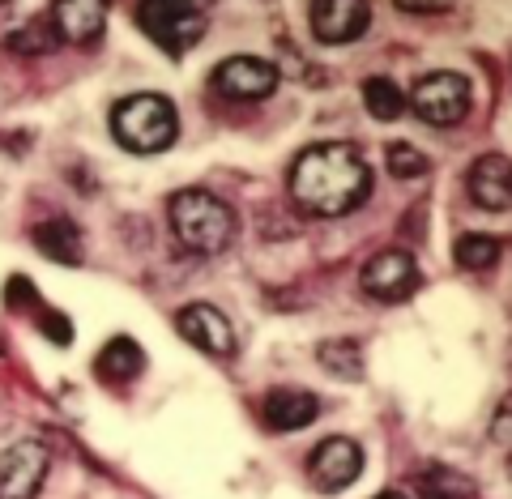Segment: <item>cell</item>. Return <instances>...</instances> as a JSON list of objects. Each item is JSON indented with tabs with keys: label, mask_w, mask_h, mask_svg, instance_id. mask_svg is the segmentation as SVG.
I'll list each match as a JSON object with an SVG mask.
<instances>
[{
	"label": "cell",
	"mask_w": 512,
	"mask_h": 499,
	"mask_svg": "<svg viewBox=\"0 0 512 499\" xmlns=\"http://www.w3.org/2000/svg\"><path fill=\"white\" fill-rule=\"evenodd\" d=\"M291 201L312 218H346L372 197V167L350 141H316L291 163Z\"/></svg>",
	"instance_id": "1"
},
{
	"label": "cell",
	"mask_w": 512,
	"mask_h": 499,
	"mask_svg": "<svg viewBox=\"0 0 512 499\" xmlns=\"http://www.w3.org/2000/svg\"><path fill=\"white\" fill-rule=\"evenodd\" d=\"M167 218H171L175 239L197 256L227 252L231 239H235V227H239L235 209L222 197H214L210 188H180L167 205Z\"/></svg>",
	"instance_id": "2"
},
{
	"label": "cell",
	"mask_w": 512,
	"mask_h": 499,
	"mask_svg": "<svg viewBox=\"0 0 512 499\" xmlns=\"http://www.w3.org/2000/svg\"><path fill=\"white\" fill-rule=\"evenodd\" d=\"M111 137L133 154H163L180 137V116L163 94H128L111 107Z\"/></svg>",
	"instance_id": "3"
},
{
	"label": "cell",
	"mask_w": 512,
	"mask_h": 499,
	"mask_svg": "<svg viewBox=\"0 0 512 499\" xmlns=\"http://www.w3.org/2000/svg\"><path fill=\"white\" fill-rule=\"evenodd\" d=\"M137 26L167 56H184L205 39L210 18H205L201 5H188V0H146V5H137Z\"/></svg>",
	"instance_id": "4"
},
{
	"label": "cell",
	"mask_w": 512,
	"mask_h": 499,
	"mask_svg": "<svg viewBox=\"0 0 512 499\" xmlns=\"http://www.w3.org/2000/svg\"><path fill=\"white\" fill-rule=\"evenodd\" d=\"M410 107H414V116H419L423 124L448 128V124L466 120V111H470V82L461 73H448V69L427 73V77L414 82Z\"/></svg>",
	"instance_id": "5"
},
{
	"label": "cell",
	"mask_w": 512,
	"mask_h": 499,
	"mask_svg": "<svg viewBox=\"0 0 512 499\" xmlns=\"http://www.w3.org/2000/svg\"><path fill=\"white\" fill-rule=\"evenodd\" d=\"M52 470V453L39 440H18L0 453V499H35Z\"/></svg>",
	"instance_id": "6"
},
{
	"label": "cell",
	"mask_w": 512,
	"mask_h": 499,
	"mask_svg": "<svg viewBox=\"0 0 512 499\" xmlns=\"http://www.w3.org/2000/svg\"><path fill=\"white\" fill-rule=\"evenodd\" d=\"M359 286H363V295H372L380 303H402L419 291V265L402 248H384L363 265Z\"/></svg>",
	"instance_id": "7"
},
{
	"label": "cell",
	"mask_w": 512,
	"mask_h": 499,
	"mask_svg": "<svg viewBox=\"0 0 512 499\" xmlns=\"http://www.w3.org/2000/svg\"><path fill=\"white\" fill-rule=\"evenodd\" d=\"M214 90L231 103H256L278 90V64L261 56H231L214 69Z\"/></svg>",
	"instance_id": "8"
},
{
	"label": "cell",
	"mask_w": 512,
	"mask_h": 499,
	"mask_svg": "<svg viewBox=\"0 0 512 499\" xmlns=\"http://www.w3.org/2000/svg\"><path fill=\"white\" fill-rule=\"evenodd\" d=\"M308 474H312V482L320 491L338 495V491H346L350 482L363 474V448L355 440H346V436H329L325 444L312 448Z\"/></svg>",
	"instance_id": "9"
},
{
	"label": "cell",
	"mask_w": 512,
	"mask_h": 499,
	"mask_svg": "<svg viewBox=\"0 0 512 499\" xmlns=\"http://www.w3.org/2000/svg\"><path fill=\"white\" fill-rule=\"evenodd\" d=\"M175 329L184 333V342H192L205 354H214V359H231L235 354V329L214 303H188V308H180Z\"/></svg>",
	"instance_id": "10"
},
{
	"label": "cell",
	"mask_w": 512,
	"mask_h": 499,
	"mask_svg": "<svg viewBox=\"0 0 512 499\" xmlns=\"http://www.w3.org/2000/svg\"><path fill=\"white\" fill-rule=\"evenodd\" d=\"M312 35L320 43H355L363 39V30L372 26V9L363 0H316L312 5Z\"/></svg>",
	"instance_id": "11"
},
{
	"label": "cell",
	"mask_w": 512,
	"mask_h": 499,
	"mask_svg": "<svg viewBox=\"0 0 512 499\" xmlns=\"http://www.w3.org/2000/svg\"><path fill=\"white\" fill-rule=\"evenodd\" d=\"M466 192L478 209L487 214H504L512 201V184H508V158L504 154H483L466 175Z\"/></svg>",
	"instance_id": "12"
},
{
	"label": "cell",
	"mask_w": 512,
	"mask_h": 499,
	"mask_svg": "<svg viewBox=\"0 0 512 499\" xmlns=\"http://www.w3.org/2000/svg\"><path fill=\"white\" fill-rule=\"evenodd\" d=\"M52 26L60 39L69 43H99L103 39V26H107V9L99 5V0H64V5H56L52 13Z\"/></svg>",
	"instance_id": "13"
},
{
	"label": "cell",
	"mask_w": 512,
	"mask_h": 499,
	"mask_svg": "<svg viewBox=\"0 0 512 499\" xmlns=\"http://www.w3.org/2000/svg\"><path fill=\"white\" fill-rule=\"evenodd\" d=\"M316 414H320V401L303 389H274L261 406L269 431H303L308 423H316Z\"/></svg>",
	"instance_id": "14"
},
{
	"label": "cell",
	"mask_w": 512,
	"mask_h": 499,
	"mask_svg": "<svg viewBox=\"0 0 512 499\" xmlns=\"http://www.w3.org/2000/svg\"><path fill=\"white\" fill-rule=\"evenodd\" d=\"M146 372V350H141L133 337H111L103 346V354L94 359V376L107 384H128Z\"/></svg>",
	"instance_id": "15"
},
{
	"label": "cell",
	"mask_w": 512,
	"mask_h": 499,
	"mask_svg": "<svg viewBox=\"0 0 512 499\" xmlns=\"http://www.w3.org/2000/svg\"><path fill=\"white\" fill-rule=\"evenodd\" d=\"M30 239H35V248L43 256H52V261H60V265H82V231H77V222L47 218L30 231Z\"/></svg>",
	"instance_id": "16"
},
{
	"label": "cell",
	"mask_w": 512,
	"mask_h": 499,
	"mask_svg": "<svg viewBox=\"0 0 512 499\" xmlns=\"http://www.w3.org/2000/svg\"><path fill=\"white\" fill-rule=\"evenodd\" d=\"M414 482H419V499H474V482L448 465H427Z\"/></svg>",
	"instance_id": "17"
},
{
	"label": "cell",
	"mask_w": 512,
	"mask_h": 499,
	"mask_svg": "<svg viewBox=\"0 0 512 499\" xmlns=\"http://www.w3.org/2000/svg\"><path fill=\"white\" fill-rule=\"evenodd\" d=\"M453 256H457V265H461V269L483 273V269H491V265L504 256V239H500V235H487V231H470V235H461V239H457Z\"/></svg>",
	"instance_id": "18"
},
{
	"label": "cell",
	"mask_w": 512,
	"mask_h": 499,
	"mask_svg": "<svg viewBox=\"0 0 512 499\" xmlns=\"http://www.w3.org/2000/svg\"><path fill=\"white\" fill-rule=\"evenodd\" d=\"M316 359L325 363L338 380H359L363 376V350H359V342H350V337H333V342H325L316 350Z\"/></svg>",
	"instance_id": "19"
},
{
	"label": "cell",
	"mask_w": 512,
	"mask_h": 499,
	"mask_svg": "<svg viewBox=\"0 0 512 499\" xmlns=\"http://www.w3.org/2000/svg\"><path fill=\"white\" fill-rule=\"evenodd\" d=\"M56 43H60V35H56V26L47 13L30 18L22 30H13V39H9V47L18 56H47V52H56Z\"/></svg>",
	"instance_id": "20"
},
{
	"label": "cell",
	"mask_w": 512,
	"mask_h": 499,
	"mask_svg": "<svg viewBox=\"0 0 512 499\" xmlns=\"http://www.w3.org/2000/svg\"><path fill=\"white\" fill-rule=\"evenodd\" d=\"M363 103H367V111H372L376 120H397L406 111V99H402V90H397L393 77H367L363 82Z\"/></svg>",
	"instance_id": "21"
},
{
	"label": "cell",
	"mask_w": 512,
	"mask_h": 499,
	"mask_svg": "<svg viewBox=\"0 0 512 499\" xmlns=\"http://www.w3.org/2000/svg\"><path fill=\"white\" fill-rule=\"evenodd\" d=\"M384 163H389V171L397 175V180H419V175L431 171L427 154H419L414 146H406V141H397V146H389V154H384Z\"/></svg>",
	"instance_id": "22"
},
{
	"label": "cell",
	"mask_w": 512,
	"mask_h": 499,
	"mask_svg": "<svg viewBox=\"0 0 512 499\" xmlns=\"http://www.w3.org/2000/svg\"><path fill=\"white\" fill-rule=\"evenodd\" d=\"M39 329H43L47 337L56 333V346H69V342H73V329H69V320H64L60 312H43V316H39Z\"/></svg>",
	"instance_id": "23"
},
{
	"label": "cell",
	"mask_w": 512,
	"mask_h": 499,
	"mask_svg": "<svg viewBox=\"0 0 512 499\" xmlns=\"http://www.w3.org/2000/svg\"><path fill=\"white\" fill-rule=\"evenodd\" d=\"M491 436H495V440H500V444L508 448V401H504V406H500V423H495V427H491Z\"/></svg>",
	"instance_id": "24"
},
{
	"label": "cell",
	"mask_w": 512,
	"mask_h": 499,
	"mask_svg": "<svg viewBox=\"0 0 512 499\" xmlns=\"http://www.w3.org/2000/svg\"><path fill=\"white\" fill-rule=\"evenodd\" d=\"M376 499H406V495H402V491H380Z\"/></svg>",
	"instance_id": "25"
}]
</instances>
